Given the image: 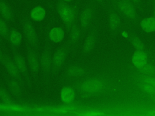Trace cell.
Here are the masks:
<instances>
[{"instance_id": "obj_1", "label": "cell", "mask_w": 155, "mask_h": 116, "mask_svg": "<svg viewBox=\"0 0 155 116\" xmlns=\"http://www.w3.org/2000/svg\"><path fill=\"white\" fill-rule=\"evenodd\" d=\"M27 57L30 71L34 81L36 83L41 69L40 58L38 51L28 44L27 45Z\"/></svg>"}, {"instance_id": "obj_2", "label": "cell", "mask_w": 155, "mask_h": 116, "mask_svg": "<svg viewBox=\"0 0 155 116\" xmlns=\"http://www.w3.org/2000/svg\"><path fill=\"white\" fill-rule=\"evenodd\" d=\"M12 54H13V59L16 63L20 73L21 74L22 76L24 78V80L25 82L26 86L31 89L32 86L31 84V80L30 77L28 70L27 68V64L26 60L24 58V57L19 53L18 48L11 47Z\"/></svg>"}, {"instance_id": "obj_3", "label": "cell", "mask_w": 155, "mask_h": 116, "mask_svg": "<svg viewBox=\"0 0 155 116\" xmlns=\"http://www.w3.org/2000/svg\"><path fill=\"white\" fill-rule=\"evenodd\" d=\"M22 27L27 44L38 51L39 40L32 22L28 19L22 20Z\"/></svg>"}, {"instance_id": "obj_4", "label": "cell", "mask_w": 155, "mask_h": 116, "mask_svg": "<svg viewBox=\"0 0 155 116\" xmlns=\"http://www.w3.org/2000/svg\"><path fill=\"white\" fill-rule=\"evenodd\" d=\"M50 48V47L48 44L45 45L42 54L39 57L41 69L42 72V75L45 79L50 74L51 67L53 66V56H51V50Z\"/></svg>"}, {"instance_id": "obj_5", "label": "cell", "mask_w": 155, "mask_h": 116, "mask_svg": "<svg viewBox=\"0 0 155 116\" xmlns=\"http://www.w3.org/2000/svg\"><path fill=\"white\" fill-rule=\"evenodd\" d=\"M2 64L6 69L8 74L19 82L24 86L26 85L23 77L20 73L16 63L8 54H4Z\"/></svg>"}, {"instance_id": "obj_6", "label": "cell", "mask_w": 155, "mask_h": 116, "mask_svg": "<svg viewBox=\"0 0 155 116\" xmlns=\"http://www.w3.org/2000/svg\"><path fill=\"white\" fill-rule=\"evenodd\" d=\"M104 87L102 80L97 78L88 79L83 81L79 85L80 90L84 93L94 94L100 92Z\"/></svg>"}, {"instance_id": "obj_7", "label": "cell", "mask_w": 155, "mask_h": 116, "mask_svg": "<svg viewBox=\"0 0 155 116\" xmlns=\"http://www.w3.org/2000/svg\"><path fill=\"white\" fill-rule=\"evenodd\" d=\"M58 11L64 23L67 25L72 24L74 19L75 13L71 7L64 2H61L58 5Z\"/></svg>"}, {"instance_id": "obj_8", "label": "cell", "mask_w": 155, "mask_h": 116, "mask_svg": "<svg viewBox=\"0 0 155 116\" xmlns=\"http://www.w3.org/2000/svg\"><path fill=\"white\" fill-rule=\"evenodd\" d=\"M5 81L9 91L15 97L19 98L22 95L24 86L10 76L5 75Z\"/></svg>"}, {"instance_id": "obj_9", "label": "cell", "mask_w": 155, "mask_h": 116, "mask_svg": "<svg viewBox=\"0 0 155 116\" xmlns=\"http://www.w3.org/2000/svg\"><path fill=\"white\" fill-rule=\"evenodd\" d=\"M67 57V50L65 47H60L57 49L52 57L53 66L58 69L62 66Z\"/></svg>"}, {"instance_id": "obj_10", "label": "cell", "mask_w": 155, "mask_h": 116, "mask_svg": "<svg viewBox=\"0 0 155 116\" xmlns=\"http://www.w3.org/2000/svg\"><path fill=\"white\" fill-rule=\"evenodd\" d=\"M119 10L127 17L133 19L136 16L135 9L131 2L128 1L121 0L117 4Z\"/></svg>"}, {"instance_id": "obj_11", "label": "cell", "mask_w": 155, "mask_h": 116, "mask_svg": "<svg viewBox=\"0 0 155 116\" xmlns=\"http://www.w3.org/2000/svg\"><path fill=\"white\" fill-rule=\"evenodd\" d=\"M75 97L76 92L72 87L65 86L61 89L60 92V98L64 103L67 105L71 104L74 100Z\"/></svg>"}, {"instance_id": "obj_12", "label": "cell", "mask_w": 155, "mask_h": 116, "mask_svg": "<svg viewBox=\"0 0 155 116\" xmlns=\"http://www.w3.org/2000/svg\"><path fill=\"white\" fill-rule=\"evenodd\" d=\"M147 54L143 50H136L131 57V62L136 68L139 69L147 63Z\"/></svg>"}, {"instance_id": "obj_13", "label": "cell", "mask_w": 155, "mask_h": 116, "mask_svg": "<svg viewBox=\"0 0 155 116\" xmlns=\"http://www.w3.org/2000/svg\"><path fill=\"white\" fill-rule=\"evenodd\" d=\"M8 39L11 45V47L18 48L22 42L23 37L19 31L15 28H12L10 30Z\"/></svg>"}, {"instance_id": "obj_14", "label": "cell", "mask_w": 155, "mask_h": 116, "mask_svg": "<svg viewBox=\"0 0 155 116\" xmlns=\"http://www.w3.org/2000/svg\"><path fill=\"white\" fill-rule=\"evenodd\" d=\"M65 36V31L61 27H54L50 30L48 33L50 40L54 43H59L61 42Z\"/></svg>"}, {"instance_id": "obj_15", "label": "cell", "mask_w": 155, "mask_h": 116, "mask_svg": "<svg viewBox=\"0 0 155 116\" xmlns=\"http://www.w3.org/2000/svg\"><path fill=\"white\" fill-rule=\"evenodd\" d=\"M141 28L146 33H153L155 31V18L150 16L142 19L140 23Z\"/></svg>"}, {"instance_id": "obj_16", "label": "cell", "mask_w": 155, "mask_h": 116, "mask_svg": "<svg viewBox=\"0 0 155 116\" xmlns=\"http://www.w3.org/2000/svg\"><path fill=\"white\" fill-rule=\"evenodd\" d=\"M0 14L7 21H13V13L9 5L4 1L0 0Z\"/></svg>"}, {"instance_id": "obj_17", "label": "cell", "mask_w": 155, "mask_h": 116, "mask_svg": "<svg viewBox=\"0 0 155 116\" xmlns=\"http://www.w3.org/2000/svg\"><path fill=\"white\" fill-rule=\"evenodd\" d=\"M66 73L70 77L77 78L84 76L85 70L84 68L78 65H71L67 69Z\"/></svg>"}, {"instance_id": "obj_18", "label": "cell", "mask_w": 155, "mask_h": 116, "mask_svg": "<svg viewBox=\"0 0 155 116\" xmlns=\"http://www.w3.org/2000/svg\"><path fill=\"white\" fill-rule=\"evenodd\" d=\"M46 15L45 8L41 6L35 7L30 11V17L31 19L35 21H42Z\"/></svg>"}, {"instance_id": "obj_19", "label": "cell", "mask_w": 155, "mask_h": 116, "mask_svg": "<svg viewBox=\"0 0 155 116\" xmlns=\"http://www.w3.org/2000/svg\"><path fill=\"white\" fill-rule=\"evenodd\" d=\"M93 10L91 8L88 7L85 8L82 12L80 17V22L82 27H87L92 18Z\"/></svg>"}, {"instance_id": "obj_20", "label": "cell", "mask_w": 155, "mask_h": 116, "mask_svg": "<svg viewBox=\"0 0 155 116\" xmlns=\"http://www.w3.org/2000/svg\"><path fill=\"white\" fill-rule=\"evenodd\" d=\"M95 44V36L93 34H89L85 40L84 41L83 45V50L85 53H88L93 48Z\"/></svg>"}, {"instance_id": "obj_21", "label": "cell", "mask_w": 155, "mask_h": 116, "mask_svg": "<svg viewBox=\"0 0 155 116\" xmlns=\"http://www.w3.org/2000/svg\"><path fill=\"white\" fill-rule=\"evenodd\" d=\"M9 32L10 29L6 20L2 16H0V35L4 39H8Z\"/></svg>"}, {"instance_id": "obj_22", "label": "cell", "mask_w": 155, "mask_h": 116, "mask_svg": "<svg viewBox=\"0 0 155 116\" xmlns=\"http://www.w3.org/2000/svg\"><path fill=\"white\" fill-rule=\"evenodd\" d=\"M108 22H109V26L110 29L114 31L116 29H117L118 26L119 25L120 18L116 13L113 12L110 14Z\"/></svg>"}, {"instance_id": "obj_23", "label": "cell", "mask_w": 155, "mask_h": 116, "mask_svg": "<svg viewBox=\"0 0 155 116\" xmlns=\"http://www.w3.org/2000/svg\"><path fill=\"white\" fill-rule=\"evenodd\" d=\"M139 70L147 76H154L155 75V66L151 64L146 63L141 68H139Z\"/></svg>"}, {"instance_id": "obj_24", "label": "cell", "mask_w": 155, "mask_h": 116, "mask_svg": "<svg viewBox=\"0 0 155 116\" xmlns=\"http://www.w3.org/2000/svg\"><path fill=\"white\" fill-rule=\"evenodd\" d=\"M131 42L136 50H143L145 46L140 39L137 36H132L131 37Z\"/></svg>"}, {"instance_id": "obj_25", "label": "cell", "mask_w": 155, "mask_h": 116, "mask_svg": "<svg viewBox=\"0 0 155 116\" xmlns=\"http://www.w3.org/2000/svg\"><path fill=\"white\" fill-rule=\"evenodd\" d=\"M80 36V31L79 28L76 25H73L70 31V40L74 43L76 42Z\"/></svg>"}, {"instance_id": "obj_26", "label": "cell", "mask_w": 155, "mask_h": 116, "mask_svg": "<svg viewBox=\"0 0 155 116\" xmlns=\"http://www.w3.org/2000/svg\"><path fill=\"white\" fill-rule=\"evenodd\" d=\"M139 88L147 94L150 95H155V88L147 83L143 82L142 83L140 84Z\"/></svg>"}, {"instance_id": "obj_27", "label": "cell", "mask_w": 155, "mask_h": 116, "mask_svg": "<svg viewBox=\"0 0 155 116\" xmlns=\"http://www.w3.org/2000/svg\"><path fill=\"white\" fill-rule=\"evenodd\" d=\"M0 98L2 101L7 103H11V98L8 91L2 86H0Z\"/></svg>"}, {"instance_id": "obj_28", "label": "cell", "mask_w": 155, "mask_h": 116, "mask_svg": "<svg viewBox=\"0 0 155 116\" xmlns=\"http://www.w3.org/2000/svg\"><path fill=\"white\" fill-rule=\"evenodd\" d=\"M143 82L150 85L155 88V77L153 76H147L143 78Z\"/></svg>"}, {"instance_id": "obj_29", "label": "cell", "mask_w": 155, "mask_h": 116, "mask_svg": "<svg viewBox=\"0 0 155 116\" xmlns=\"http://www.w3.org/2000/svg\"><path fill=\"white\" fill-rule=\"evenodd\" d=\"M4 56V54L2 53V52L1 51V50L0 49V63H2V62Z\"/></svg>"}, {"instance_id": "obj_30", "label": "cell", "mask_w": 155, "mask_h": 116, "mask_svg": "<svg viewBox=\"0 0 155 116\" xmlns=\"http://www.w3.org/2000/svg\"><path fill=\"white\" fill-rule=\"evenodd\" d=\"M1 44H2V37H1V36L0 35V46H1Z\"/></svg>"}, {"instance_id": "obj_31", "label": "cell", "mask_w": 155, "mask_h": 116, "mask_svg": "<svg viewBox=\"0 0 155 116\" xmlns=\"http://www.w3.org/2000/svg\"><path fill=\"white\" fill-rule=\"evenodd\" d=\"M132 1H133L135 3H137V2H138L139 1V0H132Z\"/></svg>"}, {"instance_id": "obj_32", "label": "cell", "mask_w": 155, "mask_h": 116, "mask_svg": "<svg viewBox=\"0 0 155 116\" xmlns=\"http://www.w3.org/2000/svg\"><path fill=\"white\" fill-rule=\"evenodd\" d=\"M96 1H97L98 2H99V3H101V2H102V1H103V0H96Z\"/></svg>"}, {"instance_id": "obj_33", "label": "cell", "mask_w": 155, "mask_h": 116, "mask_svg": "<svg viewBox=\"0 0 155 116\" xmlns=\"http://www.w3.org/2000/svg\"><path fill=\"white\" fill-rule=\"evenodd\" d=\"M63 1H65V2H70V1H72V0H63Z\"/></svg>"}, {"instance_id": "obj_34", "label": "cell", "mask_w": 155, "mask_h": 116, "mask_svg": "<svg viewBox=\"0 0 155 116\" xmlns=\"http://www.w3.org/2000/svg\"><path fill=\"white\" fill-rule=\"evenodd\" d=\"M154 17L155 18V8L154 9Z\"/></svg>"}, {"instance_id": "obj_35", "label": "cell", "mask_w": 155, "mask_h": 116, "mask_svg": "<svg viewBox=\"0 0 155 116\" xmlns=\"http://www.w3.org/2000/svg\"><path fill=\"white\" fill-rule=\"evenodd\" d=\"M154 102H155V98H154Z\"/></svg>"}, {"instance_id": "obj_36", "label": "cell", "mask_w": 155, "mask_h": 116, "mask_svg": "<svg viewBox=\"0 0 155 116\" xmlns=\"http://www.w3.org/2000/svg\"><path fill=\"white\" fill-rule=\"evenodd\" d=\"M125 1H128V0H125Z\"/></svg>"}]
</instances>
